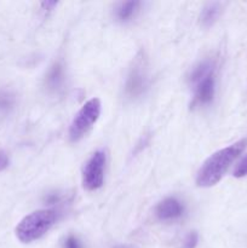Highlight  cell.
Instances as JSON below:
<instances>
[{
  "instance_id": "obj_1",
  "label": "cell",
  "mask_w": 247,
  "mask_h": 248,
  "mask_svg": "<svg viewBox=\"0 0 247 248\" xmlns=\"http://www.w3.org/2000/svg\"><path fill=\"white\" fill-rule=\"evenodd\" d=\"M246 145L247 140L244 138V140H240L239 142L227 148H223L211 155L199 170L198 177H196L198 186H202V188H210V186H216L223 178L230 165L244 152Z\"/></svg>"
},
{
  "instance_id": "obj_2",
  "label": "cell",
  "mask_w": 247,
  "mask_h": 248,
  "mask_svg": "<svg viewBox=\"0 0 247 248\" xmlns=\"http://www.w3.org/2000/svg\"><path fill=\"white\" fill-rule=\"evenodd\" d=\"M58 220L55 210H39L31 213L19 222L16 228V236L23 244L41 239Z\"/></svg>"
},
{
  "instance_id": "obj_3",
  "label": "cell",
  "mask_w": 247,
  "mask_h": 248,
  "mask_svg": "<svg viewBox=\"0 0 247 248\" xmlns=\"http://www.w3.org/2000/svg\"><path fill=\"white\" fill-rule=\"evenodd\" d=\"M208 61L200 63L194 68L190 75V82L195 86V101L199 104H208L215 97V69Z\"/></svg>"
},
{
  "instance_id": "obj_4",
  "label": "cell",
  "mask_w": 247,
  "mask_h": 248,
  "mask_svg": "<svg viewBox=\"0 0 247 248\" xmlns=\"http://www.w3.org/2000/svg\"><path fill=\"white\" fill-rule=\"evenodd\" d=\"M101 107L98 98L90 99L81 107L70 124L69 138L72 142H77L91 130L101 115Z\"/></svg>"
},
{
  "instance_id": "obj_5",
  "label": "cell",
  "mask_w": 247,
  "mask_h": 248,
  "mask_svg": "<svg viewBox=\"0 0 247 248\" xmlns=\"http://www.w3.org/2000/svg\"><path fill=\"white\" fill-rule=\"evenodd\" d=\"M106 153L98 150L91 156V159L85 165L82 172V184L87 190L93 191L103 186L104 167H106Z\"/></svg>"
},
{
  "instance_id": "obj_6",
  "label": "cell",
  "mask_w": 247,
  "mask_h": 248,
  "mask_svg": "<svg viewBox=\"0 0 247 248\" xmlns=\"http://www.w3.org/2000/svg\"><path fill=\"white\" fill-rule=\"evenodd\" d=\"M183 213V206L177 199L167 198L157 205L156 216L160 220H173L179 218Z\"/></svg>"
},
{
  "instance_id": "obj_7",
  "label": "cell",
  "mask_w": 247,
  "mask_h": 248,
  "mask_svg": "<svg viewBox=\"0 0 247 248\" xmlns=\"http://www.w3.org/2000/svg\"><path fill=\"white\" fill-rule=\"evenodd\" d=\"M145 89V77L139 68H135L128 75V79L126 81L125 91L126 94L130 97H138L143 93Z\"/></svg>"
},
{
  "instance_id": "obj_8",
  "label": "cell",
  "mask_w": 247,
  "mask_h": 248,
  "mask_svg": "<svg viewBox=\"0 0 247 248\" xmlns=\"http://www.w3.org/2000/svg\"><path fill=\"white\" fill-rule=\"evenodd\" d=\"M220 14V5L218 2H212V4H208L203 7L202 12H201L200 21L202 23V26L210 27L217 21L218 16Z\"/></svg>"
},
{
  "instance_id": "obj_9",
  "label": "cell",
  "mask_w": 247,
  "mask_h": 248,
  "mask_svg": "<svg viewBox=\"0 0 247 248\" xmlns=\"http://www.w3.org/2000/svg\"><path fill=\"white\" fill-rule=\"evenodd\" d=\"M139 2L138 1H126L120 4V6L116 9V17L120 21L125 22L128 21L132 16H135L136 12L138 11V7H139Z\"/></svg>"
},
{
  "instance_id": "obj_10",
  "label": "cell",
  "mask_w": 247,
  "mask_h": 248,
  "mask_svg": "<svg viewBox=\"0 0 247 248\" xmlns=\"http://www.w3.org/2000/svg\"><path fill=\"white\" fill-rule=\"evenodd\" d=\"M47 85L50 89H56L63 81V68L60 63H55L47 74Z\"/></svg>"
},
{
  "instance_id": "obj_11",
  "label": "cell",
  "mask_w": 247,
  "mask_h": 248,
  "mask_svg": "<svg viewBox=\"0 0 247 248\" xmlns=\"http://www.w3.org/2000/svg\"><path fill=\"white\" fill-rule=\"evenodd\" d=\"M14 106V98L9 93H0V113H5Z\"/></svg>"
},
{
  "instance_id": "obj_12",
  "label": "cell",
  "mask_w": 247,
  "mask_h": 248,
  "mask_svg": "<svg viewBox=\"0 0 247 248\" xmlns=\"http://www.w3.org/2000/svg\"><path fill=\"white\" fill-rule=\"evenodd\" d=\"M245 176H247V155L240 160V162L234 170V177H236V178H242Z\"/></svg>"
},
{
  "instance_id": "obj_13",
  "label": "cell",
  "mask_w": 247,
  "mask_h": 248,
  "mask_svg": "<svg viewBox=\"0 0 247 248\" xmlns=\"http://www.w3.org/2000/svg\"><path fill=\"white\" fill-rule=\"evenodd\" d=\"M63 248H82V245L77 237L73 236V235H69V236L65 239Z\"/></svg>"
},
{
  "instance_id": "obj_14",
  "label": "cell",
  "mask_w": 247,
  "mask_h": 248,
  "mask_svg": "<svg viewBox=\"0 0 247 248\" xmlns=\"http://www.w3.org/2000/svg\"><path fill=\"white\" fill-rule=\"evenodd\" d=\"M198 234L196 232H191L186 236L185 241H184L183 247L182 248H195L198 245Z\"/></svg>"
},
{
  "instance_id": "obj_15",
  "label": "cell",
  "mask_w": 247,
  "mask_h": 248,
  "mask_svg": "<svg viewBox=\"0 0 247 248\" xmlns=\"http://www.w3.org/2000/svg\"><path fill=\"white\" fill-rule=\"evenodd\" d=\"M9 166V156L5 152L0 150V172L4 171Z\"/></svg>"
},
{
  "instance_id": "obj_16",
  "label": "cell",
  "mask_w": 247,
  "mask_h": 248,
  "mask_svg": "<svg viewBox=\"0 0 247 248\" xmlns=\"http://www.w3.org/2000/svg\"><path fill=\"white\" fill-rule=\"evenodd\" d=\"M56 5H57V2L56 1H44L43 4H41V6L44 7V9H47L48 11L50 10H52V7H55Z\"/></svg>"
},
{
  "instance_id": "obj_17",
  "label": "cell",
  "mask_w": 247,
  "mask_h": 248,
  "mask_svg": "<svg viewBox=\"0 0 247 248\" xmlns=\"http://www.w3.org/2000/svg\"><path fill=\"white\" fill-rule=\"evenodd\" d=\"M115 248H128L127 246H123V245H121V246H116Z\"/></svg>"
}]
</instances>
